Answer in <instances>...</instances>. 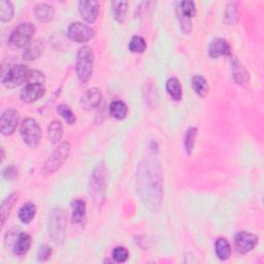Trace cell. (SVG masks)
Instances as JSON below:
<instances>
[{
    "label": "cell",
    "mask_w": 264,
    "mask_h": 264,
    "mask_svg": "<svg viewBox=\"0 0 264 264\" xmlns=\"http://www.w3.org/2000/svg\"><path fill=\"white\" fill-rule=\"evenodd\" d=\"M136 188L145 207L151 211H158L163 200V173L158 160L147 158L138 164Z\"/></svg>",
    "instance_id": "obj_1"
},
{
    "label": "cell",
    "mask_w": 264,
    "mask_h": 264,
    "mask_svg": "<svg viewBox=\"0 0 264 264\" xmlns=\"http://www.w3.org/2000/svg\"><path fill=\"white\" fill-rule=\"evenodd\" d=\"M106 192V168L104 163H99L92 171L89 182V194L96 206H103Z\"/></svg>",
    "instance_id": "obj_2"
},
{
    "label": "cell",
    "mask_w": 264,
    "mask_h": 264,
    "mask_svg": "<svg viewBox=\"0 0 264 264\" xmlns=\"http://www.w3.org/2000/svg\"><path fill=\"white\" fill-rule=\"evenodd\" d=\"M66 228H67V217L66 212L62 209H55L51 211L49 216L48 222V230L49 235L52 238V241L57 244H63L66 237Z\"/></svg>",
    "instance_id": "obj_3"
},
{
    "label": "cell",
    "mask_w": 264,
    "mask_h": 264,
    "mask_svg": "<svg viewBox=\"0 0 264 264\" xmlns=\"http://www.w3.org/2000/svg\"><path fill=\"white\" fill-rule=\"evenodd\" d=\"M94 53L90 47H83L79 50L75 60V72L79 81L83 84L89 82L93 73Z\"/></svg>",
    "instance_id": "obj_4"
},
{
    "label": "cell",
    "mask_w": 264,
    "mask_h": 264,
    "mask_svg": "<svg viewBox=\"0 0 264 264\" xmlns=\"http://www.w3.org/2000/svg\"><path fill=\"white\" fill-rule=\"evenodd\" d=\"M70 149L71 147L68 142L61 143L45 162L42 173L44 175H50L57 171L67 160L70 153Z\"/></svg>",
    "instance_id": "obj_5"
},
{
    "label": "cell",
    "mask_w": 264,
    "mask_h": 264,
    "mask_svg": "<svg viewBox=\"0 0 264 264\" xmlns=\"http://www.w3.org/2000/svg\"><path fill=\"white\" fill-rule=\"evenodd\" d=\"M30 70L27 66L22 64L8 67L6 71L2 72L1 82L7 88H16L28 82Z\"/></svg>",
    "instance_id": "obj_6"
},
{
    "label": "cell",
    "mask_w": 264,
    "mask_h": 264,
    "mask_svg": "<svg viewBox=\"0 0 264 264\" xmlns=\"http://www.w3.org/2000/svg\"><path fill=\"white\" fill-rule=\"evenodd\" d=\"M20 133L24 143L30 148H36L40 145L42 138V129L39 123L34 119L27 118L25 119L20 128Z\"/></svg>",
    "instance_id": "obj_7"
},
{
    "label": "cell",
    "mask_w": 264,
    "mask_h": 264,
    "mask_svg": "<svg viewBox=\"0 0 264 264\" xmlns=\"http://www.w3.org/2000/svg\"><path fill=\"white\" fill-rule=\"evenodd\" d=\"M35 26L32 23H22L11 32L9 37V44L16 48L27 47L35 33Z\"/></svg>",
    "instance_id": "obj_8"
},
{
    "label": "cell",
    "mask_w": 264,
    "mask_h": 264,
    "mask_svg": "<svg viewBox=\"0 0 264 264\" xmlns=\"http://www.w3.org/2000/svg\"><path fill=\"white\" fill-rule=\"evenodd\" d=\"M175 12H177L182 31L185 34H189L192 30L191 19L196 15L195 3L193 1L178 2Z\"/></svg>",
    "instance_id": "obj_9"
},
{
    "label": "cell",
    "mask_w": 264,
    "mask_h": 264,
    "mask_svg": "<svg viewBox=\"0 0 264 264\" xmlns=\"http://www.w3.org/2000/svg\"><path fill=\"white\" fill-rule=\"evenodd\" d=\"M67 35L71 41L78 44H84L93 39L95 35V31L93 28L88 26L86 24L74 22L71 23L68 26Z\"/></svg>",
    "instance_id": "obj_10"
},
{
    "label": "cell",
    "mask_w": 264,
    "mask_h": 264,
    "mask_svg": "<svg viewBox=\"0 0 264 264\" xmlns=\"http://www.w3.org/2000/svg\"><path fill=\"white\" fill-rule=\"evenodd\" d=\"M258 244V236L247 231L237 232L234 237V246L240 254L245 255L251 252Z\"/></svg>",
    "instance_id": "obj_11"
},
{
    "label": "cell",
    "mask_w": 264,
    "mask_h": 264,
    "mask_svg": "<svg viewBox=\"0 0 264 264\" xmlns=\"http://www.w3.org/2000/svg\"><path fill=\"white\" fill-rule=\"evenodd\" d=\"M19 122V112L15 108H8L3 111L0 118V132L8 136L15 132Z\"/></svg>",
    "instance_id": "obj_12"
},
{
    "label": "cell",
    "mask_w": 264,
    "mask_h": 264,
    "mask_svg": "<svg viewBox=\"0 0 264 264\" xmlns=\"http://www.w3.org/2000/svg\"><path fill=\"white\" fill-rule=\"evenodd\" d=\"M46 93L43 84H27L21 91L20 97L23 103L32 104L42 98Z\"/></svg>",
    "instance_id": "obj_13"
},
{
    "label": "cell",
    "mask_w": 264,
    "mask_h": 264,
    "mask_svg": "<svg viewBox=\"0 0 264 264\" xmlns=\"http://www.w3.org/2000/svg\"><path fill=\"white\" fill-rule=\"evenodd\" d=\"M99 8H100L99 2L93 1V0L79 2L80 15L87 23H94L97 20Z\"/></svg>",
    "instance_id": "obj_14"
},
{
    "label": "cell",
    "mask_w": 264,
    "mask_h": 264,
    "mask_svg": "<svg viewBox=\"0 0 264 264\" xmlns=\"http://www.w3.org/2000/svg\"><path fill=\"white\" fill-rule=\"evenodd\" d=\"M103 94L97 88H91L87 90L81 97V106L86 110H91L98 107L102 104Z\"/></svg>",
    "instance_id": "obj_15"
},
{
    "label": "cell",
    "mask_w": 264,
    "mask_h": 264,
    "mask_svg": "<svg viewBox=\"0 0 264 264\" xmlns=\"http://www.w3.org/2000/svg\"><path fill=\"white\" fill-rule=\"evenodd\" d=\"M209 55L210 57L216 59L221 56L230 57L231 56V48L227 41L224 39H215L211 41L209 47Z\"/></svg>",
    "instance_id": "obj_16"
},
{
    "label": "cell",
    "mask_w": 264,
    "mask_h": 264,
    "mask_svg": "<svg viewBox=\"0 0 264 264\" xmlns=\"http://www.w3.org/2000/svg\"><path fill=\"white\" fill-rule=\"evenodd\" d=\"M71 220L75 224H84L86 221V203L82 199H74L71 203Z\"/></svg>",
    "instance_id": "obj_17"
},
{
    "label": "cell",
    "mask_w": 264,
    "mask_h": 264,
    "mask_svg": "<svg viewBox=\"0 0 264 264\" xmlns=\"http://www.w3.org/2000/svg\"><path fill=\"white\" fill-rule=\"evenodd\" d=\"M34 15L37 21L41 23H48L52 21L55 16V10L53 6L46 4V3H40L37 4L34 8Z\"/></svg>",
    "instance_id": "obj_18"
},
{
    "label": "cell",
    "mask_w": 264,
    "mask_h": 264,
    "mask_svg": "<svg viewBox=\"0 0 264 264\" xmlns=\"http://www.w3.org/2000/svg\"><path fill=\"white\" fill-rule=\"evenodd\" d=\"M31 236L27 233H20L14 244V253L17 255H25L31 247Z\"/></svg>",
    "instance_id": "obj_19"
},
{
    "label": "cell",
    "mask_w": 264,
    "mask_h": 264,
    "mask_svg": "<svg viewBox=\"0 0 264 264\" xmlns=\"http://www.w3.org/2000/svg\"><path fill=\"white\" fill-rule=\"evenodd\" d=\"M18 197H19L18 193H12L2 201V205L0 207V217H1L2 226L4 225L7 217L9 216L10 211L18 201Z\"/></svg>",
    "instance_id": "obj_20"
},
{
    "label": "cell",
    "mask_w": 264,
    "mask_h": 264,
    "mask_svg": "<svg viewBox=\"0 0 264 264\" xmlns=\"http://www.w3.org/2000/svg\"><path fill=\"white\" fill-rule=\"evenodd\" d=\"M232 74L233 79L238 85H244L249 81V72L236 59L232 60Z\"/></svg>",
    "instance_id": "obj_21"
},
{
    "label": "cell",
    "mask_w": 264,
    "mask_h": 264,
    "mask_svg": "<svg viewBox=\"0 0 264 264\" xmlns=\"http://www.w3.org/2000/svg\"><path fill=\"white\" fill-rule=\"evenodd\" d=\"M43 53V44L41 41L31 42L23 53V57L25 60L32 61L39 58Z\"/></svg>",
    "instance_id": "obj_22"
},
{
    "label": "cell",
    "mask_w": 264,
    "mask_h": 264,
    "mask_svg": "<svg viewBox=\"0 0 264 264\" xmlns=\"http://www.w3.org/2000/svg\"><path fill=\"white\" fill-rule=\"evenodd\" d=\"M166 91L169 96L175 100V102H180L183 97V90L180 81L177 78H170L166 82Z\"/></svg>",
    "instance_id": "obj_23"
},
{
    "label": "cell",
    "mask_w": 264,
    "mask_h": 264,
    "mask_svg": "<svg viewBox=\"0 0 264 264\" xmlns=\"http://www.w3.org/2000/svg\"><path fill=\"white\" fill-rule=\"evenodd\" d=\"M110 115L117 120H123L127 117L128 107L127 105L121 102V100H115L109 106Z\"/></svg>",
    "instance_id": "obj_24"
},
{
    "label": "cell",
    "mask_w": 264,
    "mask_h": 264,
    "mask_svg": "<svg viewBox=\"0 0 264 264\" xmlns=\"http://www.w3.org/2000/svg\"><path fill=\"white\" fill-rule=\"evenodd\" d=\"M215 250L217 257L222 261L229 259L231 256V247L228 241L225 240V238H219V240H217Z\"/></svg>",
    "instance_id": "obj_25"
},
{
    "label": "cell",
    "mask_w": 264,
    "mask_h": 264,
    "mask_svg": "<svg viewBox=\"0 0 264 264\" xmlns=\"http://www.w3.org/2000/svg\"><path fill=\"white\" fill-rule=\"evenodd\" d=\"M48 135L53 145L58 144L63 136V126H62L61 122L53 121L50 124L48 127Z\"/></svg>",
    "instance_id": "obj_26"
},
{
    "label": "cell",
    "mask_w": 264,
    "mask_h": 264,
    "mask_svg": "<svg viewBox=\"0 0 264 264\" xmlns=\"http://www.w3.org/2000/svg\"><path fill=\"white\" fill-rule=\"evenodd\" d=\"M36 207L32 203L25 204L19 211V219L24 224H29L35 217Z\"/></svg>",
    "instance_id": "obj_27"
},
{
    "label": "cell",
    "mask_w": 264,
    "mask_h": 264,
    "mask_svg": "<svg viewBox=\"0 0 264 264\" xmlns=\"http://www.w3.org/2000/svg\"><path fill=\"white\" fill-rule=\"evenodd\" d=\"M111 9H112V15H114V19L117 22L122 23L125 19V16H126L127 14L128 2L127 1H112Z\"/></svg>",
    "instance_id": "obj_28"
},
{
    "label": "cell",
    "mask_w": 264,
    "mask_h": 264,
    "mask_svg": "<svg viewBox=\"0 0 264 264\" xmlns=\"http://www.w3.org/2000/svg\"><path fill=\"white\" fill-rule=\"evenodd\" d=\"M192 88L194 92L201 97H205L209 93V84L203 75H195L192 78Z\"/></svg>",
    "instance_id": "obj_29"
},
{
    "label": "cell",
    "mask_w": 264,
    "mask_h": 264,
    "mask_svg": "<svg viewBox=\"0 0 264 264\" xmlns=\"http://www.w3.org/2000/svg\"><path fill=\"white\" fill-rule=\"evenodd\" d=\"M14 5L10 1H5V0L0 1V20H1V22L10 21L12 16H14Z\"/></svg>",
    "instance_id": "obj_30"
},
{
    "label": "cell",
    "mask_w": 264,
    "mask_h": 264,
    "mask_svg": "<svg viewBox=\"0 0 264 264\" xmlns=\"http://www.w3.org/2000/svg\"><path fill=\"white\" fill-rule=\"evenodd\" d=\"M128 48H129L130 52L136 53V54H141V53H144L146 51L147 43H146L144 37L135 35L130 40Z\"/></svg>",
    "instance_id": "obj_31"
},
{
    "label": "cell",
    "mask_w": 264,
    "mask_h": 264,
    "mask_svg": "<svg viewBox=\"0 0 264 264\" xmlns=\"http://www.w3.org/2000/svg\"><path fill=\"white\" fill-rule=\"evenodd\" d=\"M197 135V129L195 127H190L188 128L185 134V140H184V146L185 150L188 155H191L194 145H195V140Z\"/></svg>",
    "instance_id": "obj_32"
},
{
    "label": "cell",
    "mask_w": 264,
    "mask_h": 264,
    "mask_svg": "<svg viewBox=\"0 0 264 264\" xmlns=\"http://www.w3.org/2000/svg\"><path fill=\"white\" fill-rule=\"evenodd\" d=\"M225 23L233 25L238 21V9L237 2H230L225 10Z\"/></svg>",
    "instance_id": "obj_33"
},
{
    "label": "cell",
    "mask_w": 264,
    "mask_h": 264,
    "mask_svg": "<svg viewBox=\"0 0 264 264\" xmlns=\"http://www.w3.org/2000/svg\"><path fill=\"white\" fill-rule=\"evenodd\" d=\"M58 114L63 118L67 124L72 125L75 122V115L73 114V111L70 109L69 106L65 105H60L57 108Z\"/></svg>",
    "instance_id": "obj_34"
},
{
    "label": "cell",
    "mask_w": 264,
    "mask_h": 264,
    "mask_svg": "<svg viewBox=\"0 0 264 264\" xmlns=\"http://www.w3.org/2000/svg\"><path fill=\"white\" fill-rule=\"evenodd\" d=\"M111 257L114 259V261L118 263H123L125 261H127L129 257V252L126 248L124 247H117L111 252Z\"/></svg>",
    "instance_id": "obj_35"
},
{
    "label": "cell",
    "mask_w": 264,
    "mask_h": 264,
    "mask_svg": "<svg viewBox=\"0 0 264 264\" xmlns=\"http://www.w3.org/2000/svg\"><path fill=\"white\" fill-rule=\"evenodd\" d=\"M52 256V249L47 245H43L40 247L39 251H37V259L41 262L48 261Z\"/></svg>",
    "instance_id": "obj_36"
},
{
    "label": "cell",
    "mask_w": 264,
    "mask_h": 264,
    "mask_svg": "<svg viewBox=\"0 0 264 264\" xmlns=\"http://www.w3.org/2000/svg\"><path fill=\"white\" fill-rule=\"evenodd\" d=\"M46 78L42 71L39 70H30L29 79L27 84H44Z\"/></svg>",
    "instance_id": "obj_37"
},
{
    "label": "cell",
    "mask_w": 264,
    "mask_h": 264,
    "mask_svg": "<svg viewBox=\"0 0 264 264\" xmlns=\"http://www.w3.org/2000/svg\"><path fill=\"white\" fill-rule=\"evenodd\" d=\"M2 177L5 180H14L18 177V170L14 166H7L2 171Z\"/></svg>",
    "instance_id": "obj_38"
}]
</instances>
